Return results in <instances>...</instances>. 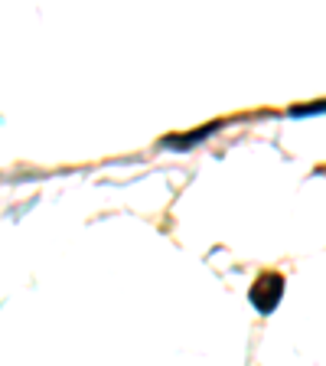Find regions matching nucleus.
<instances>
[{"label":"nucleus","mask_w":326,"mask_h":366,"mask_svg":"<svg viewBox=\"0 0 326 366\" xmlns=\"http://www.w3.org/2000/svg\"><path fill=\"white\" fill-rule=\"evenodd\" d=\"M281 295H284V278L281 274H274V272H265L248 291L251 305L258 307L261 314H271L274 307H277V301H281Z\"/></svg>","instance_id":"nucleus-1"},{"label":"nucleus","mask_w":326,"mask_h":366,"mask_svg":"<svg viewBox=\"0 0 326 366\" xmlns=\"http://www.w3.org/2000/svg\"><path fill=\"white\" fill-rule=\"evenodd\" d=\"M213 131H219V122L205 124V128H199V131H190L186 137H167V141H163V147H173V151H186V147H193V144H199V141H205V137L213 134Z\"/></svg>","instance_id":"nucleus-2"},{"label":"nucleus","mask_w":326,"mask_h":366,"mask_svg":"<svg viewBox=\"0 0 326 366\" xmlns=\"http://www.w3.org/2000/svg\"><path fill=\"white\" fill-rule=\"evenodd\" d=\"M317 112H326V102H313V105H294L290 114H317Z\"/></svg>","instance_id":"nucleus-3"}]
</instances>
